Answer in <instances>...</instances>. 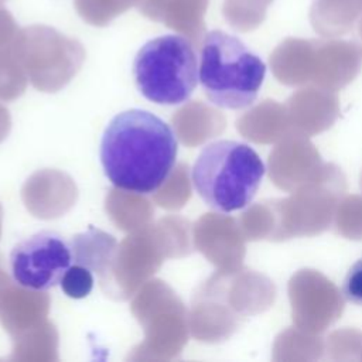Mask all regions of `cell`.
<instances>
[{
	"label": "cell",
	"mask_w": 362,
	"mask_h": 362,
	"mask_svg": "<svg viewBox=\"0 0 362 362\" xmlns=\"http://www.w3.org/2000/svg\"><path fill=\"white\" fill-rule=\"evenodd\" d=\"M361 4H362V0H361Z\"/></svg>",
	"instance_id": "14"
},
{
	"label": "cell",
	"mask_w": 362,
	"mask_h": 362,
	"mask_svg": "<svg viewBox=\"0 0 362 362\" xmlns=\"http://www.w3.org/2000/svg\"><path fill=\"white\" fill-rule=\"evenodd\" d=\"M342 294L346 301L362 305V259L349 267L342 283Z\"/></svg>",
	"instance_id": "12"
},
{
	"label": "cell",
	"mask_w": 362,
	"mask_h": 362,
	"mask_svg": "<svg viewBox=\"0 0 362 362\" xmlns=\"http://www.w3.org/2000/svg\"><path fill=\"white\" fill-rule=\"evenodd\" d=\"M72 263L71 242L51 230L31 235L18 242L10 253L14 281L34 291H45L59 284Z\"/></svg>",
	"instance_id": "5"
},
{
	"label": "cell",
	"mask_w": 362,
	"mask_h": 362,
	"mask_svg": "<svg viewBox=\"0 0 362 362\" xmlns=\"http://www.w3.org/2000/svg\"><path fill=\"white\" fill-rule=\"evenodd\" d=\"M133 76L140 93L157 105L187 102L199 81L194 44L177 34L147 41L134 57Z\"/></svg>",
	"instance_id": "4"
},
{
	"label": "cell",
	"mask_w": 362,
	"mask_h": 362,
	"mask_svg": "<svg viewBox=\"0 0 362 362\" xmlns=\"http://www.w3.org/2000/svg\"><path fill=\"white\" fill-rule=\"evenodd\" d=\"M3 1H6V0H0V4H1V3H3Z\"/></svg>",
	"instance_id": "13"
},
{
	"label": "cell",
	"mask_w": 362,
	"mask_h": 362,
	"mask_svg": "<svg viewBox=\"0 0 362 362\" xmlns=\"http://www.w3.org/2000/svg\"><path fill=\"white\" fill-rule=\"evenodd\" d=\"M264 76V62L238 37L221 30L205 34L199 83L211 103L222 109H245L256 100Z\"/></svg>",
	"instance_id": "3"
},
{
	"label": "cell",
	"mask_w": 362,
	"mask_h": 362,
	"mask_svg": "<svg viewBox=\"0 0 362 362\" xmlns=\"http://www.w3.org/2000/svg\"><path fill=\"white\" fill-rule=\"evenodd\" d=\"M141 0H74L78 14L92 25H106L113 18L139 6Z\"/></svg>",
	"instance_id": "10"
},
{
	"label": "cell",
	"mask_w": 362,
	"mask_h": 362,
	"mask_svg": "<svg viewBox=\"0 0 362 362\" xmlns=\"http://www.w3.org/2000/svg\"><path fill=\"white\" fill-rule=\"evenodd\" d=\"M74 263L82 264L92 272L105 273L115 256L117 243L113 236L89 228L86 232L75 235L71 240Z\"/></svg>",
	"instance_id": "8"
},
{
	"label": "cell",
	"mask_w": 362,
	"mask_h": 362,
	"mask_svg": "<svg viewBox=\"0 0 362 362\" xmlns=\"http://www.w3.org/2000/svg\"><path fill=\"white\" fill-rule=\"evenodd\" d=\"M361 14V0H314L310 8L313 27L324 35L346 33Z\"/></svg>",
	"instance_id": "7"
},
{
	"label": "cell",
	"mask_w": 362,
	"mask_h": 362,
	"mask_svg": "<svg viewBox=\"0 0 362 362\" xmlns=\"http://www.w3.org/2000/svg\"><path fill=\"white\" fill-rule=\"evenodd\" d=\"M93 272L82 264L72 263L59 281L62 291L71 298H83L93 288Z\"/></svg>",
	"instance_id": "11"
},
{
	"label": "cell",
	"mask_w": 362,
	"mask_h": 362,
	"mask_svg": "<svg viewBox=\"0 0 362 362\" xmlns=\"http://www.w3.org/2000/svg\"><path fill=\"white\" fill-rule=\"evenodd\" d=\"M137 7L147 18L160 21L189 40H197L204 33L208 0H141Z\"/></svg>",
	"instance_id": "6"
},
{
	"label": "cell",
	"mask_w": 362,
	"mask_h": 362,
	"mask_svg": "<svg viewBox=\"0 0 362 362\" xmlns=\"http://www.w3.org/2000/svg\"><path fill=\"white\" fill-rule=\"evenodd\" d=\"M178 153L175 133L148 110L129 109L107 123L100 140V163L119 189L153 194L170 177Z\"/></svg>",
	"instance_id": "1"
},
{
	"label": "cell",
	"mask_w": 362,
	"mask_h": 362,
	"mask_svg": "<svg viewBox=\"0 0 362 362\" xmlns=\"http://www.w3.org/2000/svg\"><path fill=\"white\" fill-rule=\"evenodd\" d=\"M264 173V163L249 144L216 140L199 151L191 180L197 194L209 208L229 214L252 202Z\"/></svg>",
	"instance_id": "2"
},
{
	"label": "cell",
	"mask_w": 362,
	"mask_h": 362,
	"mask_svg": "<svg viewBox=\"0 0 362 362\" xmlns=\"http://www.w3.org/2000/svg\"><path fill=\"white\" fill-rule=\"evenodd\" d=\"M274 0H223L222 13L235 30L249 31L259 27Z\"/></svg>",
	"instance_id": "9"
}]
</instances>
